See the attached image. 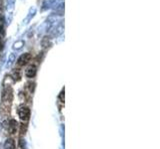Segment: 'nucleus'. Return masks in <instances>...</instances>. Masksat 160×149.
I'll use <instances>...</instances> for the list:
<instances>
[{
    "label": "nucleus",
    "mask_w": 160,
    "mask_h": 149,
    "mask_svg": "<svg viewBox=\"0 0 160 149\" xmlns=\"http://www.w3.org/2000/svg\"><path fill=\"white\" fill-rule=\"evenodd\" d=\"M18 114H19V117H20L23 121H27L30 117V111L26 107H19V109H18Z\"/></svg>",
    "instance_id": "obj_1"
},
{
    "label": "nucleus",
    "mask_w": 160,
    "mask_h": 149,
    "mask_svg": "<svg viewBox=\"0 0 160 149\" xmlns=\"http://www.w3.org/2000/svg\"><path fill=\"white\" fill-rule=\"evenodd\" d=\"M30 59H31V55H30L29 53L23 54V55L21 56V57L18 59V65H20V66H23V65H26L27 63L30 61Z\"/></svg>",
    "instance_id": "obj_2"
},
{
    "label": "nucleus",
    "mask_w": 160,
    "mask_h": 149,
    "mask_svg": "<svg viewBox=\"0 0 160 149\" xmlns=\"http://www.w3.org/2000/svg\"><path fill=\"white\" fill-rule=\"evenodd\" d=\"M36 72H37V70H36V67L35 66H30L27 68L26 72H25V75H26L27 78H33L34 76L36 75Z\"/></svg>",
    "instance_id": "obj_3"
},
{
    "label": "nucleus",
    "mask_w": 160,
    "mask_h": 149,
    "mask_svg": "<svg viewBox=\"0 0 160 149\" xmlns=\"http://www.w3.org/2000/svg\"><path fill=\"white\" fill-rule=\"evenodd\" d=\"M14 146H15V143L12 138L6 139L5 143H4V149H14Z\"/></svg>",
    "instance_id": "obj_4"
},
{
    "label": "nucleus",
    "mask_w": 160,
    "mask_h": 149,
    "mask_svg": "<svg viewBox=\"0 0 160 149\" xmlns=\"http://www.w3.org/2000/svg\"><path fill=\"white\" fill-rule=\"evenodd\" d=\"M16 127H17V121L14 119H11L9 121V125H8V129L11 133H14L15 130H16Z\"/></svg>",
    "instance_id": "obj_5"
},
{
    "label": "nucleus",
    "mask_w": 160,
    "mask_h": 149,
    "mask_svg": "<svg viewBox=\"0 0 160 149\" xmlns=\"http://www.w3.org/2000/svg\"><path fill=\"white\" fill-rule=\"evenodd\" d=\"M35 13H36V9L35 8H31V9L29 10V13H28V15H27V17H26V19H25V23H28L30 20H31L32 18L34 17V15H35Z\"/></svg>",
    "instance_id": "obj_6"
},
{
    "label": "nucleus",
    "mask_w": 160,
    "mask_h": 149,
    "mask_svg": "<svg viewBox=\"0 0 160 149\" xmlns=\"http://www.w3.org/2000/svg\"><path fill=\"white\" fill-rule=\"evenodd\" d=\"M11 78L13 79V81H19V80L21 79V73L19 70H15L13 71V73H12V76Z\"/></svg>",
    "instance_id": "obj_7"
},
{
    "label": "nucleus",
    "mask_w": 160,
    "mask_h": 149,
    "mask_svg": "<svg viewBox=\"0 0 160 149\" xmlns=\"http://www.w3.org/2000/svg\"><path fill=\"white\" fill-rule=\"evenodd\" d=\"M23 46H24V42H23L22 40H18L13 44V49L14 50H20Z\"/></svg>",
    "instance_id": "obj_8"
},
{
    "label": "nucleus",
    "mask_w": 160,
    "mask_h": 149,
    "mask_svg": "<svg viewBox=\"0 0 160 149\" xmlns=\"http://www.w3.org/2000/svg\"><path fill=\"white\" fill-rule=\"evenodd\" d=\"M15 61V54H11L8 58V61H7V64H6V67L7 68H10V67L13 65V63Z\"/></svg>",
    "instance_id": "obj_9"
},
{
    "label": "nucleus",
    "mask_w": 160,
    "mask_h": 149,
    "mask_svg": "<svg viewBox=\"0 0 160 149\" xmlns=\"http://www.w3.org/2000/svg\"><path fill=\"white\" fill-rule=\"evenodd\" d=\"M14 3H15V0H7V9L8 10L13 9Z\"/></svg>",
    "instance_id": "obj_10"
}]
</instances>
